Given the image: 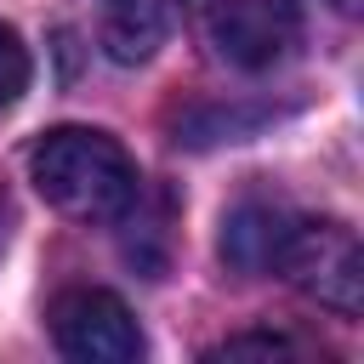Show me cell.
Segmentation results:
<instances>
[{
    "label": "cell",
    "instance_id": "1",
    "mask_svg": "<svg viewBox=\"0 0 364 364\" xmlns=\"http://www.w3.org/2000/svg\"><path fill=\"white\" fill-rule=\"evenodd\" d=\"M34 188L46 193V205H57L63 216L80 222H108L119 210H131L136 199V165L119 148V136L91 131V125H57L34 142L28 154Z\"/></svg>",
    "mask_w": 364,
    "mask_h": 364
},
{
    "label": "cell",
    "instance_id": "2",
    "mask_svg": "<svg viewBox=\"0 0 364 364\" xmlns=\"http://www.w3.org/2000/svg\"><path fill=\"white\" fill-rule=\"evenodd\" d=\"M273 273H284L296 290H307L318 307H336V313H358V301H364V250H358L353 228L336 216L296 210V228H290Z\"/></svg>",
    "mask_w": 364,
    "mask_h": 364
},
{
    "label": "cell",
    "instance_id": "3",
    "mask_svg": "<svg viewBox=\"0 0 364 364\" xmlns=\"http://www.w3.org/2000/svg\"><path fill=\"white\" fill-rule=\"evenodd\" d=\"M51 341L57 353L85 358V364H136L148 353L131 307L97 284H74L51 301Z\"/></svg>",
    "mask_w": 364,
    "mask_h": 364
},
{
    "label": "cell",
    "instance_id": "4",
    "mask_svg": "<svg viewBox=\"0 0 364 364\" xmlns=\"http://www.w3.org/2000/svg\"><path fill=\"white\" fill-rule=\"evenodd\" d=\"M210 40L233 68H273L301 46V11L296 0H222Z\"/></svg>",
    "mask_w": 364,
    "mask_h": 364
},
{
    "label": "cell",
    "instance_id": "5",
    "mask_svg": "<svg viewBox=\"0 0 364 364\" xmlns=\"http://www.w3.org/2000/svg\"><path fill=\"white\" fill-rule=\"evenodd\" d=\"M296 228V210L279 199H239L222 216V262L233 273H273L284 256V239Z\"/></svg>",
    "mask_w": 364,
    "mask_h": 364
},
{
    "label": "cell",
    "instance_id": "6",
    "mask_svg": "<svg viewBox=\"0 0 364 364\" xmlns=\"http://www.w3.org/2000/svg\"><path fill=\"white\" fill-rule=\"evenodd\" d=\"M165 23H171L165 0H102L97 34L114 63H148L165 40Z\"/></svg>",
    "mask_w": 364,
    "mask_h": 364
},
{
    "label": "cell",
    "instance_id": "7",
    "mask_svg": "<svg viewBox=\"0 0 364 364\" xmlns=\"http://www.w3.org/2000/svg\"><path fill=\"white\" fill-rule=\"evenodd\" d=\"M28 74H34V63H28L23 34H17L11 23H0V108H11V102L28 91Z\"/></svg>",
    "mask_w": 364,
    "mask_h": 364
},
{
    "label": "cell",
    "instance_id": "8",
    "mask_svg": "<svg viewBox=\"0 0 364 364\" xmlns=\"http://www.w3.org/2000/svg\"><path fill=\"white\" fill-rule=\"evenodd\" d=\"M245 353H262V358H279V353H301V341H290V336H267V330H256V336H228L222 347H210V358H245Z\"/></svg>",
    "mask_w": 364,
    "mask_h": 364
}]
</instances>
